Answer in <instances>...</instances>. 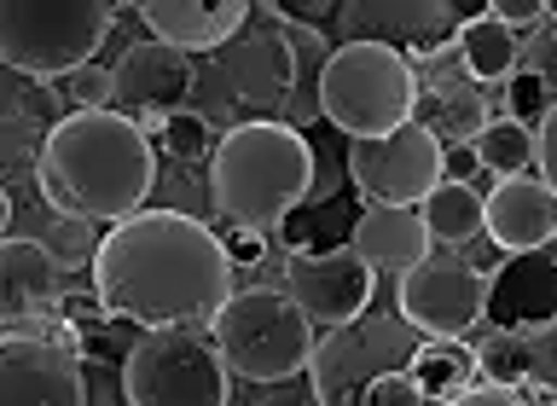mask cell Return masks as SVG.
<instances>
[{"label": "cell", "mask_w": 557, "mask_h": 406, "mask_svg": "<svg viewBox=\"0 0 557 406\" xmlns=\"http://www.w3.org/2000/svg\"><path fill=\"white\" fill-rule=\"evenodd\" d=\"M313 146L285 122H233L209 157V204L226 226L273 233L313 192Z\"/></svg>", "instance_id": "3"}, {"label": "cell", "mask_w": 557, "mask_h": 406, "mask_svg": "<svg viewBox=\"0 0 557 406\" xmlns=\"http://www.w3.org/2000/svg\"><path fill=\"white\" fill-rule=\"evenodd\" d=\"M412 82H418L412 122H424L442 146H470V139L487 128V94L465 76L453 41L424 52V70H412Z\"/></svg>", "instance_id": "14"}, {"label": "cell", "mask_w": 557, "mask_h": 406, "mask_svg": "<svg viewBox=\"0 0 557 406\" xmlns=\"http://www.w3.org/2000/svg\"><path fill=\"white\" fill-rule=\"evenodd\" d=\"M337 29L343 41H383L395 52H435L453 41V29H459V17H453V7H442V0H424V7H343L337 12Z\"/></svg>", "instance_id": "19"}, {"label": "cell", "mask_w": 557, "mask_h": 406, "mask_svg": "<svg viewBox=\"0 0 557 406\" xmlns=\"http://www.w3.org/2000/svg\"><path fill=\"white\" fill-rule=\"evenodd\" d=\"M453 52H459L465 76L476 82V87L511 82V76H517V64H522V41H517V29H505L494 12L459 17V29H453Z\"/></svg>", "instance_id": "22"}, {"label": "cell", "mask_w": 557, "mask_h": 406, "mask_svg": "<svg viewBox=\"0 0 557 406\" xmlns=\"http://www.w3.org/2000/svg\"><path fill=\"white\" fill-rule=\"evenodd\" d=\"M400 372L412 378V390L424 395V406H447V401H459V395H470L482 383L476 348H470V343H447V337H424L407 355Z\"/></svg>", "instance_id": "21"}, {"label": "cell", "mask_w": 557, "mask_h": 406, "mask_svg": "<svg viewBox=\"0 0 557 406\" xmlns=\"http://www.w3.org/2000/svg\"><path fill=\"white\" fill-rule=\"evenodd\" d=\"M122 390H128V406H226L233 378H226L215 343L174 325L146 331L122 355Z\"/></svg>", "instance_id": "7"}, {"label": "cell", "mask_w": 557, "mask_h": 406, "mask_svg": "<svg viewBox=\"0 0 557 406\" xmlns=\"http://www.w3.org/2000/svg\"><path fill=\"white\" fill-rule=\"evenodd\" d=\"M7 226H12V198H7V186H0V238H7Z\"/></svg>", "instance_id": "36"}, {"label": "cell", "mask_w": 557, "mask_h": 406, "mask_svg": "<svg viewBox=\"0 0 557 406\" xmlns=\"http://www.w3.org/2000/svg\"><path fill=\"white\" fill-rule=\"evenodd\" d=\"M139 24H146L151 41H163L174 52H221L233 47L244 24H250V0H146V7H134Z\"/></svg>", "instance_id": "17"}, {"label": "cell", "mask_w": 557, "mask_h": 406, "mask_svg": "<svg viewBox=\"0 0 557 406\" xmlns=\"http://www.w3.org/2000/svg\"><path fill=\"white\" fill-rule=\"evenodd\" d=\"M517 70H529L534 82H546V94L557 99V17H552V7H546V17L534 24V41L522 47V64Z\"/></svg>", "instance_id": "28"}, {"label": "cell", "mask_w": 557, "mask_h": 406, "mask_svg": "<svg viewBox=\"0 0 557 406\" xmlns=\"http://www.w3.org/2000/svg\"><path fill=\"white\" fill-rule=\"evenodd\" d=\"M35 186L64 221L122 226L157 186V151L139 122L116 111H70L35 151Z\"/></svg>", "instance_id": "2"}, {"label": "cell", "mask_w": 557, "mask_h": 406, "mask_svg": "<svg viewBox=\"0 0 557 406\" xmlns=\"http://www.w3.org/2000/svg\"><path fill=\"white\" fill-rule=\"evenodd\" d=\"M412 59L383 41H337L320 76V116L348 139H383L412 122Z\"/></svg>", "instance_id": "6"}, {"label": "cell", "mask_w": 557, "mask_h": 406, "mask_svg": "<svg viewBox=\"0 0 557 406\" xmlns=\"http://www.w3.org/2000/svg\"><path fill=\"white\" fill-rule=\"evenodd\" d=\"M233 296L221 238L186 209H139L111 226L94 256V303L104 320H128L139 331H174L209 320Z\"/></svg>", "instance_id": "1"}, {"label": "cell", "mask_w": 557, "mask_h": 406, "mask_svg": "<svg viewBox=\"0 0 557 406\" xmlns=\"http://www.w3.org/2000/svg\"><path fill=\"white\" fill-rule=\"evenodd\" d=\"M482 233L499 244L505 256H529V250H546L557 238V198L546 181L534 174H511V181H494L482 204Z\"/></svg>", "instance_id": "18"}, {"label": "cell", "mask_w": 557, "mask_h": 406, "mask_svg": "<svg viewBox=\"0 0 557 406\" xmlns=\"http://www.w3.org/2000/svg\"><path fill=\"white\" fill-rule=\"evenodd\" d=\"M494 331L511 337H534V331L557 325V256L552 250H529V256H505L487 273V313Z\"/></svg>", "instance_id": "15"}, {"label": "cell", "mask_w": 557, "mask_h": 406, "mask_svg": "<svg viewBox=\"0 0 557 406\" xmlns=\"http://www.w3.org/2000/svg\"><path fill=\"white\" fill-rule=\"evenodd\" d=\"M0 406H82V355L64 320L0 331Z\"/></svg>", "instance_id": "11"}, {"label": "cell", "mask_w": 557, "mask_h": 406, "mask_svg": "<svg viewBox=\"0 0 557 406\" xmlns=\"http://www.w3.org/2000/svg\"><path fill=\"white\" fill-rule=\"evenodd\" d=\"M360 406H424V395L412 390V378H407V372H383L372 390L360 395Z\"/></svg>", "instance_id": "31"}, {"label": "cell", "mask_w": 557, "mask_h": 406, "mask_svg": "<svg viewBox=\"0 0 557 406\" xmlns=\"http://www.w3.org/2000/svg\"><path fill=\"white\" fill-rule=\"evenodd\" d=\"M221 250H226V268H256V261L268 256V233H250V226H226Z\"/></svg>", "instance_id": "33"}, {"label": "cell", "mask_w": 557, "mask_h": 406, "mask_svg": "<svg viewBox=\"0 0 557 406\" xmlns=\"http://www.w3.org/2000/svg\"><path fill=\"white\" fill-rule=\"evenodd\" d=\"M348 250H355L372 273H412L435 244L418 221V209H383V204H366L360 221L348 226Z\"/></svg>", "instance_id": "20"}, {"label": "cell", "mask_w": 557, "mask_h": 406, "mask_svg": "<svg viewBox=\"0 0 557 406\" xmlns=\"http://www.w3.org/2000/svg\"><path fill=\"white\" fill-rule=\"evenodd\" d=\"M372 291L377 273L348 250V244H331V250H290L285 261V296L308 313V325H355L360 313H372Z\"/></svg>", "instance_id": "12"}, {"label": "cell", "mask_w": 557, "mask_h": 406, "mask_svg": "<svg viewBox=\"0 0 557 406\" xmlns=\"http://www.w3.org/2000/svg\"><path fill=\"white\" fill-rule=\"evenodd\" d=\"M470 157H476L494 181L529 174V163H534V128H522V122H511V116H487V128L470 139Z\"/></svg>", "instance_id": "25"}, {"label": "cell", "mask_w": 557, "mask_h": 406, "mask_svg": "<svg viewBox=\"0 0 557 406\" xmlns=\"http://www.w3.org/2000/svg\"><path fill=\"white\" fill-rule=\"evenodd\" d=\"M64 82L76 94V111H111V70H76Z\"/></svg>", "instance_id": "30"}, {"label": "cell", "mask_w": 557, "mask_h": 406, "mask_svg": "<svg viewBox=\"0 0 557 406\" xmlns=\"http://www.w3.org/2000/svg\"><path fill=\"white\" fill-rule=\"evenodd\" d=\"M534 163H540V181H546L552 198H557V104L534 122Z\"/></svg>", "instance_id": "32"}, {"label": "cell", "mask_w": 557, "mask_h": 406, "mask_svg": "<svg viewBox=\"0 0 557 406\" xmlns=\"http://www.w3.org/2000/svg\"><path fill=\"white\" fill-rule=\"evenodd\" d=\"M447 406H529V395H517V390H499V383H476L470 395L447 401Z\"/></svg>", "instance_id": "35"}, {"label": "cell", "mask_w": 557, "mask_h": 406, "mask_svg": "<svg viewBox=\"0 0 557 406\" xmlns=\"http://www.w3.org/2000/svg\"><path fill=\"white\" fill-rule=\"evenodd\" d=\"M418 348V331L389 313H360L355 325L325 331V343H313V401L320 406H360V395L372 390L383 372H400L407 355Z\"/></svg>", "instance_id": "8"}, {"label": "cell", "mask_w": 557, "mask_h": 406, "mask_svg": "<svg viewBox=\"0 0 557 406\" xmlns=\"http://www.w3.org/2000/svg\"><path fill=\"white\" fill-rule=\"evenodd\" d=\"M348 174H355L366 204L418 209L447 181V146L424 128V122H407V128H395L383 139H355V146H348Z\"/></svg>", "instance_id": "9"}, {"label": "cell", "mask_w": 557, "mask_h": 406, "mask_svg": "<svg viewBox=\"0 0 557 406\" xmlns=\"http://www.w3.org/2000/svg\"><path fill=\"white\" fill-rule=\"evenodd\" d=\"M552 17H557V7H552Z\"/></svg>", "instance_id": "37"}, {"label": "cell", "mask_w": 557, "mask_h": 406, "mask_svg": "<svg viewBox=\"0 0 557 406\" xmlns=\"http://www.w3.org/2000/svg\"><path fill=\"white\" fill-rule=\"evenodd\" d=\"M546 7H552V0H494L487 12H494L505 29H534L540 17H546Z\"/></svg>", "instance_id": "34"}, {"label": "cell", "mask_w": 557, "mask_h": 406, "mask_svg": "<svg viewBox=\"0 0 557 406\" xmlns=\"http://www.w3.org/2000/svg\"><path fill=\"white\" fill-rule=\"evenodd\" d=\"M111 0H0V64L35 82H64L111 41Z\"/></svg>", "instance_id": "5"}, {"label": "cell", "mask_w": 557, "mask_h": 406, "mask_svg": "<svg viewBox=\"0 0 557 406\" xmlns=\"http://www.w3.org/2000/svg\"><path fill=\"white\" fill-rule=\"evenodd\" d=\"M146 139H151V151H163V157H174V163H209L215 157V146H221V134H215V122H209L203 111H181V116H163L157 128H146Z\"/></svg>", "instance_id": "26"}, {"label": "cell", "mask_w": 557, "mask_h": 406, "mask_svg": "<svg viewBox=\"0 0 557 406\" xmlns=\"http://www.w3.org/2000/svg\"><path fill=\"white\" fill-rule=\"evenodd\" d=\"M209 343L226 366V378L244 383H290L296 372H308L313 360V325L308 313L273 285L233 291L226 303L209 313Z\"/></svg>", "instance_id": "4"}, {"label": "cell", "mask_w": 557, "mask_h": 406, "mask_svg": "<svg viewBox=\"0 0 557 406\" xmlns=\"http://www.w3.org/2000/svg\"><path fill=\"white\" fill-rule=\"evenodd\" d=\"M64 296V268L41 238H0V331H41Z\"/></svg>", "instance_id": "16"}, {"label": "cell", "mask_w": 557, "mask_h": 406, "mask_svg": "<svg viewBox=\"0 0 557 406\" xmlns=\"http://www.w3.org/2000/svg\"><path fill=\"white\" fill-rule=\"evenodd\" d=\"M482 204H487V192H476L470 181H453V174H447V181L418 204V221H424L430 244H442V250H465L470 238H482Z\"/></svg>", "instance_id": "24"}, {"label": "cell", "mask_w": 557, "mask_h": 406, "mask_svg": "<svg viewBox=\"0 0 557 406\" xmlns=\"http://www.w3.org/2000/svg\"><path fill=\"white\" fill-rule=\"evenodd\" d=\"M41 250L70 273V268H82V261H94L99 244H94V226H87V221H64V216H59V221H52V233L41 238Z\"/></svg>", "instance_id": "27"}, {"label": "cell", "mask_w": 557, "mask_h": 406, "mask_svg": "<svg viewBox=\"0 0 557 406\" xmlns=\"http://www.w3.org/2000/svg\"><path fill=\"white\" fill-rule=\"evenodd\" d=\"M191 94H198V64L186 52H174L163 41H134L111 70V111L139 122V128H157L163 116L191 111Z\"/></svg>", "instance_id": "13"}, {"label": "cell", "mask_w": 557, "mask_h": 406, "mask_svg": "<svg viewBox=\"0 0 557 406\" xmlns=\"http://www.w3.org/2000/svg\"><path fill=\"white\" fill-rule=\"evenodd\" d=\"M82 406H128V390H122V366L82 355Z\"/></svg>", "instance_id": "29"}, {"label": "cell", "mask_w": 557, "mask_h": 406, "mask_svg": "<svg viewBox=\"0 0 557 406\" xmlns=\"http://www.w3.org/2000/svg\"><path fill=\"white\" fill-rule=\"evenodd\" d=\"M278 29H285V47H290V64H296V87H290V104H285V128L302 134L308 122H320V76H325V35L302 24V17L278 12Z\"/></svg>", "instance_id": "23"}, {"label": "cell", "mask_w": 557, "mask_h": 406, "mask_svg": "<svg viewBox=\"0 0 557 406\" xmlns=\"http://www.w3.org/2000/svg\"><path fill=\"white\" fill-rule=\"evenodd\" d=\"M395 308L400 320L424 337H447V343H465V331L482 325L487 313V273L470 268L465 256H424L412 273H400L395 285Z\"/></svg>", "instance_id": "10"}]
</instances>
